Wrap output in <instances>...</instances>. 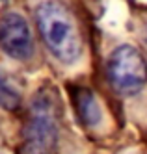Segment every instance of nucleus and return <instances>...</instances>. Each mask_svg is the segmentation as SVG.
<instances>
[{
    "label": "nucleus",
    "mask_w": 147,
    "mask_h": 154,
    "mask_svg": "<svg viewBox=\"0 0 147 154\" xmlns=\"http://www.w3.org/2000/svg\"><path fill=\"white\" fill-rule=\"evenodd\" d=\"M21 102V93L19 89L11 84L8 76L0 72V106L6 109H15Z\"/></svg>",
    "instance_id": "423d86ee"
},
{
    "label": "nucleus",
    "mask_w": 147,
    "mask_h": 154,
    "mask_svg": "<svg viewBox=\"0 0 147 154\" xmlns=\"http://www.w3.org/2000/svg\"><path fill=\"white\" fill-rule=\"evenodd\" d=\"M106 74L116 93L136 95L147 85V61L136 47L119 45L108 56Z\"/></svg>",
    "instance_id": "7ed1b4c3"
},
{
    "label": "nucleus",
    "mask_w": 147,
    "mask_h": 154,
    "mask_svg": "<svg viewBox=\"0 0 147 154\" xmlns=\"http://www.w3.org/2000/svg\"><path fill=\"white\" fill-rule=\"evenodd\" d=\"M73 100H75V108H76V113L80 117V121L93 128L101 123V119H103V113H101V106H99V100L97 97L93 95L91 89H88V87H78L73 95Z\"/></svg>",
    "instance_id": "39448f33"
},
{
    "label": "nucleus",
    "mask_w": 147,
    "mask_h": 154,
    "mask_svg": "<svg viewBox=\"0 0 147 154\" xmlns=\"http://www.w3.org/2000/svg\"><path fill=\"white\" fill-rule=\"evenodd\" d=\"M58 97L49 87L34 95L28 121L22 130L24 154H52L58 143Z\"/></svg>",
    "instance_id": "f03ea898"
},
{
    "label": "nucleus",
    "mask_w": 147,
    "mask_h": 154,
    "mask_svg": "<svg viewBox=\"0 0 147 154\" xmlns=\"http://www.w3.org/2000/svg\"><path fill=\"white\" fill-rule=\"evenodd\" d=\"M0 48L11 60L26 61L34 54V37L26 19L17 11L0 17Z\"/></svg>",
    "instance_id": "20e7f679"
},
{
    "label": "nucleus",
    "mask_w": 147,
    "mask_h": 154,
    "mask_svg": "<svg viewBox=\"0 0 147 154\" xmlns=\"http://www.w3.org/2000/svg\"><path fill=\"white\" fill-rule=\"evenodd\" d=\"M36 24L47 50L63 65L82 56V37L73 13L60 0H43L36 8Z\"/></svg>",
    "instance_id": "f257e3e1"
}]
</instances>
